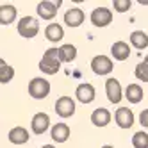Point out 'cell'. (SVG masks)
Wrapping results in <instances>:
<instances>
[{"instance_id": "obj_4", "label": "cell", "mask_w": 148, "mask_h": 148, "mask_svg": "<svg viewBox=\"0 0 148 148\" xmlns=\"http://www.w3.org/2000/svg\"><path fill=\"white\" fill-rule=\"evenodd\" d=\"M91 70H93L95 75L103 77V75H109V73L114 70V62H112L111 57L100 54V56H95L91 59Z\"/></svg>"}, {"instance_id": "obj_30", "label": "cell", "mask_w": 148, "mask_h": 148, "mask_svg": "<svg viewBox=\"0 0 148 148\" xmlns=\"http://www.w3.org/2000/svg\"><path fill=\"white\" fill-rule=\"evenodd\" d=\"M143 62H145V64H148V56H146V57L143 59Z\"/></svg>"}, {"instance_id": "obj_11", "label": "cell", "mask_w": 148, "mask_h": 148, "mask_svg": "<svg viewBox=\"0 0 148 148\" xmlns=\"http://www.w3.org/2000/svg\"><path fill=\"white\" fill-rule=\"evenodd\" d=\"M114 121L120 129H130L134 125V112L129 107H118L114 112Z\"/></svg>"}, {"instance_id": "obj_9", "label": "cell", "mask_w": 148, "mask_h": 148, "mask_svg": "<svg viewBox=\"0 0 148 148\" xmlns=\"http://www.w3.org/2000/svg\"><path fill=\"white\" fill-rule=\"evenodd\" d=\"M61 5V0L59 2H48V0H43V2H39L38 7H36V11H38V16L39 18H43V20H54L56 14H57V9Z\"/></svg>"}, {"instance_id": "obj_12", "label": "cell", "mask_w": 148, "mask_h": 148, "mask_svg": "<svg viewBox=\"0 0 148 148\" xmlns=\"http://www.w3.org/2000/svg\"><path fill=\"white\" fill-rule=\"evenodd\" d=\"M84 20H86V14H84V11L80 7H71L64 13V23L68 27H71V29L80 27Z\"/></svg>"}, {"instance_id": "obj_20", "label": "cell", "mask_w": 148, "mask_h": 148, "mask_svg": "<svg viewBox=\"0 0 148 148\" xmlns=\"http://www.w3.org/2000/svg\"><path fill=\"white\" fill-rule=\"evenodd\" d=\"M75 59H77V48L71 43H66V45L59 47V61L61 62H71Z\"/></svg>"}, {"instance_id": "obj_19", "label": "cell", "mask_w": 148, "mask_h": 148, "mask_svg": "<svg viewBox=\"0 0 148 148\" xmlns=\"http://www.w3.org/2000/svg\"><path fill=\"white\" fill-rule=\"evenodd\" d=\"M45 38L48 41H52V43H57V41H61L64 38V29L59 23H48L45 29Z\"/></svg>"}, {"instance_id": "obj_31", "label": "cell", "mask_w": 148, "mask_h": 148, "mask_svg": "<svg viewBox=\"0 0 148 148\" xmlns=\"http://www.w3.org/2000/svg\"><path fill=\"white\" fill-rule=\"evenodd\" d=\"M102 148H114V146H111V145H103Z\"/></svg>"}, {"instance_id": "obj_10", "label": "cell", "mask_w": 148, "mask_h": 148, "mask_svg": "<svg viewBox=\"0 0 148 148\" xmlns=\"http://www.w3.org/2000/svg\"><path fill=\"white\" fill-rule=\"evenodd\" d=\"M75 97L80 103H91L95 100V97H97V91H95V86L89 82H82L77 86L75 89Z\"/></svg>"}, {"instance_id": "obj_15", "label": "cell", "mask_w": 148, "mask_h": 148, "mask_svg": "<svg viewBox=\"0 0 148 148\" xmlns=\"http://www.w3.org/2000/svg\"><path fill=\"white\" fill-rule=\"evenodd\" d=\"M91 123L95 127H107L111 123V112L109 109H105V107H98V109H95L91 112Z\"/></svg>"}, {"instance_id": "obj_24", "label": "cell", "mask_w": 148, "mask_h": 148, "mask_svg": "<svg viewBox=\"0 0 148 148\" xmlns=\"http://www.w3.org/2000/svg\"><path fill=\"white\" fill-rule=\"evenodd\" d=\"M134 75H136L137 80L148 82V64H145V62H139V64L136 66V70H134Z\"/></svg>"}, {"instance_id": "obj_28", "label": "cell", "mask_w": 148, "mask_h": 148, "mask_svg": "<svg viewBox=\"0 0 148 148\" xmlns=\"http://www.w3.org/2000/svg\"><path fill=\"white\" fill-rule=\"evenodd\" d=\"M4 64H7V62H5V61H4V59H2V57H0V68H2V66H4Z\"/></svg>"}, {"instance_id": "obj_5", "label": "cell", "mask_w": 148, "mask_h": 148, "mask_svg": "<svg viewBox=\"0 0 148 148\" xmlns=\"http://www.w3.org/2000/svg\"><path fill=\"white\" fill-rule=\"evenodd\" d=\"M56 112L57 116H61V118H71L73 114H75V109H77V103L75 100H73L71 97H59L56 100Z\"/></svg>"}, {"instance_id": "obj_7", "label": "cell", "mask_w": 148, "mask_h": 148, "mask_svg": "<svg viewBox=\"0 0 148 148\" xmlns=\"http://www.w3.org/2000/svg\"><path fill=\"white\" fill-rule=\"evenodd\" d=\"M105 93L111 103H120L123 98V89L118 79H107L105 80Z\"/></svg>"}, {"instance_id": "obj_26", "label": "cell", "mask_w": 148, "mask_h": 148, "mask_svg": "<svg viewBox=\"0 0 148 148\" xmlns=\"http://www.w3.org/2000/svg\"><path fill=\"white\" fill-rule=\"evenodd\" d=\"M139 123H141V127H148V109L141 111V114H139Z\"/></svg>"}, {"instance_id": "obj_3", "label": "cell", "mask_w": 148, "mask_h": 148, "mask_svg": "<svg viewBox=\"0 0 148 148\" xmlns=\"http://www.w3.org/2000/svg\"><path fill=\"white\" fill-rule=\"evenodd\" d=\"M50 93V82L43 77H34L29 82V95L34 100H43Z\"/></svg>"}, {"instance_id": "obj_21", "label": "cell", "mask_w": 148, "mask_h": 148, "mask_svg": "<svg viewBox=\"0 0 148 148\" xmlns=\"http://www.w3.org/2000/svg\"><path fill=\"white\" fill-rule=\"evenodd\" d=\"M130 45L137 50H145L148 47V34L143 30H134L130 34Z\"/></svg>"}, {"instance_id": "obj_13", "label": "cell", "mask_w": 148, "mask_h": 148, "mask_svg": "<svg viewBox=\"0 0 148 148\" xmlns=\"http://www.w3.org/2000/svg\"><path fill=\"white\" fill-rule=\"evenodd\" d=\"M50 137L54 139L56 143H66L68 141V137H70V127L66 123H56L54 127L50 129Z\"/></svg>"}, {"instance_id": "obj_8", "label": "cell", "mask_w": 148, "mask_h": 148, "mask_svg": "<svg viewBox=\"0 0 148 148\" xmlns=\"http://www.w3.org/2000/svg\"><path fill=\"white\" fill-rule=\"evenodd\" d=\"M30 129L36 136L45 134L50 129V116L47 112H36L32 116V121H30Z\"/></svg>"}, {"instance_id": "obj_1", "label": "cell", "mask_w": 148, "mask_h": 148, "mask_svg": "<svg viewBox=\"0 0 148 148\" xmlns=\"http://www.w3.org/2000/svg\"><path fill=\"white\" fill-rule=\"evenodd\" d=\"M39 70L45 75H56L61 70V61H59V48H48L43 57L39 61Z\"/></svg>"}, {"instance_id": "obj_6", "label": "cell", "mask_w": 148, "mask_h": 148, "mask_svg": "<svg viewBox=\"0 0 148 148\" xmlns=\"http://www.w3.org/2000/svg\"><path fill=\"white\" fill-rule=\"evenodd\" d=\"M89 20L95 27H107L112 22V11L109 7H95L89 14Z\"/></svg>"}, {"instance_id": "obj_27", "label": "cell", "mask_w": 148, "mask_h": 148, "mask_svg": "<svg viewBox=\"0 0 148 148\" xmlns=\"http://www.w3.org/2000/svg\"><path fill=\"white\" fill-rule=\"evenodd\" d=\"M139 4L141 5H148V0H139Z\"/></svg>"}, {"instance_id": "obj_14", "label": "cell", "mask_w": 148, "mask_h": 148, "mask_svg": "<svg viewBox=\"0 0 148 148\" xmlns=\"http://www.w3.org/2000/svg\"><path fill=\"white\" fill-rule=\"evenodd\" d=\"M111 56L114 57V61H127L130 57V47L125 41H116L111 45Z\"/></svg>"}, {"instance_id": "obj_25", "label": "cell", "mask_w": 148, "mask_h": 148, "mask_svg": "<svg viewBox=\"0 0 148 148\" xmlns=\"http://www.w3.org/2000/svg\"><path fill=\"white\" fill-rule=\"evenodd\" d=\"M112 7H114L116 13H127L132 7V2H130V0H114Z\"/></svg>"}, {"instance_id": "obj_23", "label": "cell", "mask_w": 148, "mask_h": 148, "mask_svg": "<svg viewBox=\"0 0 148 148\" xmlns=\"http://www.w3.org/2000/svg\"><path fill=\"white\" fill-rule=\"evenodd\" d=\"M13 77H14V68L11 64H4L2 68H0V84L11 82Z\"/></svg>"}, {"instance_id": "obj_2", "label": "cell", "mask_w": 148, "mask_h": 148, "mask_svg": "<svg viewBox=\"0 0 148 148\" xmlns=\"http://www.w3.org/2000/svg\"><path fill=\"white\" fill-rule=\"evenodd\" d=\"M16 29H18V34L22 36V38L32 39V38L38 36V32H39V22H38L34 16H23V18L18 22Z\"/></svg>"}, {"instance_id": "obj_29", "label": "cell", "mask_w": 148, "mask_h": 148, "mask_svg": "<svg viewBox=\"0 0 148 148\" xmlns=\"http://www.w3.org/2000/svg\"><path fill=\"white\" fill-rule=\"evenodd\" d=\"M41 148H56V146H54V145H43Z\"/></svg>"}, {"instance_id": "obj_17", "label": "cell", "mask_w": 148, "mask_h": 148, "mask_svg": "<svg viewBox=\"0 0 148 148\" xmlns=\"http://www.w3.org/2000/svg\"><path fill=\"white\" fill-rule=\"evenodd\" d=\"M18 16V9L11 4L0 5V25H11Z\"/></svg>"}, {"instance_id": "obj_16", "label": "cell", "mask_w": 148, "mask_h": 148, "mask_svg": "<svg viewBox=\"0 0 148 148\" xmlns=\"http://www.w3.org/2000/svg\"><path fill=\"white\" fill-rule=\"evenodd\" d=\"M123 97L129 100L130 103H139L143 98H145V91L139 84H129L123 91Z\"/></svg>"}, {"instance_id": "obj_18", "label": "cell", "mask_w": 148, "mask_h": 148, "mask_svg": "<svg viewBox=\"0 0 148 148\" xmlns=\"http://www.w3.org/2000/svg\"><path fill=\"white\" fill-rule=\"evenodd\" d=\"M29 130L25 127H14V129L9 130V141L13 145H25L29 141Z\"/></svg>"}, {"instance_id": "obj_22", "label": "cell", "mask_w": 148, "mask_h": 148, "mask_svg": "<svg viewBox=\"0 0 148 148\" xmlns=\"http://www.w3.org/2000/svg\"><path fill=\"white\" fill-rule=\"evenodd\" d=\"M132 146L134 148H148V134L145 130H139L132 136Z\"/></svg>"}]
</instances>
